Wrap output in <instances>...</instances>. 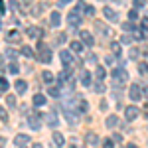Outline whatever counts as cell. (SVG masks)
I'll use <instances>...</instances> for the list:
<instances>
[{
    "label": "cell",
    "instance_id": "6da1fadb",
    "mask_svg": "<svg viewBox=\"0 0 148 148\" xmlns=\"http://www.w3.org/2000/svg\"><path fill=\"white\" fill-rule=\"evenodd\" d=\"M38 61H42V63L51 61V49L46 44H38Z\"/></svg>",
    "mask_w": 148,
    "mask_h": 148
},
{
    "label": "cell",
    "instance_id": "7a4b0ae2",
    "mask_svg": "<svg viewBox=\"0 0 148 148\" xmlns=\"http://www.w3.org/2000/svg\"><path fill=\"white\" fill-rule=\"evenodd\" d=\"M81 22H83V18H81V12L73 10V12H69V14H67V26H69V30H75V28H79Z\"/></svg>",
    "mask_w": 148,
    "mask_h": 148
},
{
    "label": "cell",
    "instance_id": "3957f363",
    "mask_svg": "<svg viewBox=\"0 0 148 148\" xmlns=\"http://www.w3.org/2000/svg\"><path fill=\"white\" fill-rule=\"evenodd\" d=\"M113 79H114V85L119 83V85H125L126 79H128V73H126V69L121 65V67L113 69Z\"/></svg>",
    "mask_w": 148,
    "mask_h": 148
},
{
    "label": "cell",
    "instance_id": "277c9868",
    "mask_svg": "<svg viewBox=\"0 0 148 148\" xmlns=\"http://www.w3.org/2000/svg\"><path fill=\"white\" fill-rule=\"evenodd\" d=\"M28 126H30L32 130L42 128V114H40V113H32L30 116H28Z\"/></svg>",
    "mask_w": 148,
    "mask_h": 148
},
{
    "label": "cell",
    "instance_id": "5b68a950",
    "mask_svg": "<svg viewBox=\"0 0 148 148\" xmlns=\"http://www.w3.org/2000/svg\"><path fill=\"white\" fill-rule=\"evenodd\" d=\"M128 97H130L132 101H140V99H142V91H140V85L132 83V85H130V89H128Z\"/></svg>",
    "mask_w": 148,
    "mask_h": 148
},
{
    "label": "cell",
    "instance_id": "8992f818",
    "mask_svg": "<svg viewBox=\"0 0 148 148\" xmlns=\"http://www.w3.org/2000/svg\"><path fill=\"white\" fill-rule=\"evenodd\" d=\"M138 111H140V109H138V107H134V105H130V107H126V111H125V116H126V121H134V119H136L138 114Z\"/></svg>",
    "mask_w": 148,
    "mask_h": 148
},
{
    "label": "cell",
    "instance_id": "52a82bcc",
    "mask_svg": "<svg viewBox=\"0 0 148 148\" xmlns=\"http://www.w3.org/2000/svg\"><path fill=\"white\" fill-rule=\"evenodd\" d=\"M103 16L109 20V22H119V16H116V12L113 8H109V6H105L103 8Z\"/></svg>",
    "mask_w": 148,
    "mask_h": 148
},
{
    "label": "cell",
    "instance_id": "ba28073f",
    "mask_svg": "<svg viewBox=\"0 0 148 148\" xmlns=\"http://www.w3.org/2000/svg\"><path fill=\"white\" fill-rule=\"evenodd\" d=\"M59 57H61V61H63V65H65V69H69V65L73 63V56H71V51H67V49H63V51L59 53Z\"/></svg>",
    "mask_w": 148,
    "mask_h": 148
},
{
    "label": "cell",
    "instance_id": "9c48e42d",
    "mask_svg": "<svg viewBox=\"0 0 148 148\" xmlns=\"http://www.w3.org/2000/svg\"><path fill=\"white\" fill-rule=\"evenodd\" d=\"M105 125H107V128H116V126L121 125V121H119L116 114H109L107 121H105Z\"/></svg>",
    "mask_w": 148,
    "mask_h": 148
},
{
    "label": "cell",
    "instance_id": "30bf717a",
    "mask_svg": "<svg viewBox=\"0 0 148 148\" xmlns=\"http://www.w3.org/2000/svg\"><path fill=\"white\" fill-rule=\"evenodd\" d=\"M26 36H28V38H44V32H42L40 28H36V26H30V28L26 30Z\"/></svg>",
    "mask_w": 148,
    "mask_h": 148
},
{
    "label": "cell",
    "instance_id": "8fae6325",
    "mask_svg": "<svg viewBox=\"0 0 148 148\" xmlns=\"http://www.w3.org/2000/svg\"><path fill=\"white\" fill-rule=\"evenodd\" d=\"M51 140H53V144H56L57 148H61L63 144H65V138H63V134H61V132H57V130L51 134Z\"/></svg>",
    "mask_w": 148,
    "mask_h": 148
},
{
    "label": "cell",
    "instance_id": "7c38bea8",
    "mask_svg": "<svg viewBox=\"0 0 148 148\" xmlns=\"http://www.w3.org/2000/svg\"><path fill=\"white\" fill-rule=\"evenodd\" d=\"M20 38H22V34H20L18 30H10V32H6V42H20Z\"/></svg>",
    "mask_w": 148,
    "mask_h": 148
},
{
    "label": "cell",
    "instance_id": "4fadbf2b",
    "mask_svg": "<svg viewBox=\"0 0 148 148\" xmlns=\"http://www.w3.org/2000/svg\"><path fill=\"white\" fill-rule=\"evenodd\" d=\"M28 142H30V136H28V134H18V136L14 138V144H16V146H22L24 148Z\"/></svg>",
    "mask_w": 148,
    "mask_h": 148
},
{
    "label": "cell",
    "instance_id": "5bb4252c",
    "mask_svg": "<svg viewBox=\"0 0 148 148\" xmlns=\"http://www.w3.org/2000/svg\"><path fill=\"white\" fill-rule=\"evenodd\" d=\"M79 34H81V42H83L85 46H89V47H91L93 44H95V40H93V36L89 34V32H79Z\"/></svg>",
    "mask_w": 148,
    "mask_h": 148
},
{
    "label": "cell",
    "instance_id": "9a60e30c",
    "mask_svg": "<svg viewBox=\"0 0 148 148\" xmlns=\"http://www.w3.org/2000/svg\"><path fill=\"white\" fill-rule=\"evenodd\" d=\"M49 24H51L53 28H57V26L61 24V14H59V12H51V14H49Z\"/></svg>",
    "mask_w": 148,
    "mask_h": 148
},
{
    "label": "cell",
    "instance_id": "2e32d148",
    "mask_svg": "<svg viewBox=\"0 0 148 148\" xmlns=\"http://www.w3.org/2000/svg\"><path fill=\"white\" fill-rule=\"evenodd\" d=\"M81 83H83L85 87H91L93 85V79H91V73H89V71H81Z\"/></svg>",
    "mask_w": 148,
    "mask_h": 148
},
{
    "label": "cell",
    "instance_id": "e0dca14e",
    "mask_svg": "<svg viewBox=\"0 0 148 148\" xmlns=\"http://www.w3.org/2000/svg\"><path fill=\"white\" fill-rule=\"evenodd\" d=\"M46 123H47V126H51V128L57 126V123H59V121H57V114L56 113H47L46 114Z\"/></svg>",
    "mask_w": 148,
    "mask_h": 148
},
{
    "label": "cell",
    "instance_id": "ac0fdd59",
    "mask_svg": "<svg viewBox=\"0 0 148 148\" xmlns=\"http://www.w3.org/2000/svg\"><path fill=\"white\" fill-rule=\"evenodd\" d=\"M85 142L91 144V146H95V144H99V136H97L95 132H87V134H85Z\"/></svg>",
    "mask_w": 148,
    "mask_h": 148
},
{
    "label": "cell",
    "instance_id": "d6986e66",
    "mask_svg": "<svg viewBox=\"0 0 148 148\" xmlns=\"http://www.w3.org/2000/svg\"><path fill=\"white\" fill-rule=\"evenodd\" d=\"M26 89H28V83H26L24 79H18V81H16V93H18V95L26 93Z\"/></svg>",
    "mask_w": 148,
    "mask_h": 148
},
{
    "label": "cell",
    "instance_id": "ffe728a7",
    "mask_svg": "<svg viewBox=\"0 0 148 148\" xmlns=\"http://www.w3.org/2000/svg\"><path fill=\"white\" fill-rule=\"evenodd\" d=\"M32 103H34L36 107H44V105H46V97H44V95H40V93H36L34 99H32Z\"/></svg>",
    "mask_w": 148,
    "mask_h": 148
},
{
    "label": "cell",
    "instance_id": "44dd1931",
    "mask_svg": "<svg viewBox=\"0 0 148 148\" xmlns=\"http://www.w3.org/2000/svg\"><path fill=\"white\" fill-rule=\"evenodd\" d=\"M87 109H89V103L77 97V113H87Z\"/></svg>",
    "mask_w": 148,
    "mask_h": 148
},
{
    "label": "cell",
    "instance_id": "7402d4cb",
    "mask_svg": "<svg viewBox=\"0 0 148 148\" xmlns=\"http://www.w3.org/2000/svg\"><path fill=\"white\" fill-rule=\"evenodd\" d=\"M95 30H99V32H101L103 36H107V38L111 36V30H109L105 24H101V22H95Z\"/></svg>",
    "mask_w": 148,
    "mask_h": 148
},
{
    "label": "cell",
    "instance_id": "603a6c76",
    "mask_svg": "<svg viewBox=\"0 0 148 148\" xmlns=\"http://www.w3.org/2000/svg\"><path fill=\"white\" fill-rule=\"evenodd\" d=\"M148 34L146 30H142V28H138V30H134V40H146Z\"/></svg>",
    "mask_w": 148,
    "mask_h": 148
},
{
    "label": "cell",
    "instance_id": "cb8c5ba5",
    "mask_svg": "<svg viewBox=\"0 0 148 148\" xmlns=\"http://www.w3.org/2000/svg\"><path fill=\"white\" fill-rule=\"evenodd\" d=\"M20 53H22L24 57H34V49L30 46H22V49H20Z\"/></svg>",
    "mask_w": 148,
    "mask_h": 148
},
{
    "label": "cell",
    "instance_id": "d4e9b609",
    "mask_svg": "<svg viewBox=\"0 0 148 148\" xmlns=\"http://www.w3.org/2000/svg\"><path fill=\"white\" fill-rule=\"evenodd\" d=\"M69 47H71V51L79 53L81 49H83V42H71V44H69Z\"/></svg>",
    "mask_w": 148,
    "mask_h": 148
},
{
    "label": "cell",
    "instance_id": "484cf974",
    "mask_svg": "<svg viewBox=\"0 0 148 148\" xmlns=\"http://www.w3.org/2000/svg\"><path fill=\"white\" fill-rule=\"evenodd\" d=\"M95 75H97V79L103 81L105 79V75H107V71H105V67H101V65H97V69H95Z\"/></svg>",
    "mask_w": 148,
    "mask_h": 148
},
{
    "label": "cell",
    "instance_id": "4316f807",
    "mask_svg": "<svg viewBox=\"0 0 148 148\" xmlns=\"http://www.w3.org/2000/svg\"><path fill=\"white\" fill-rule=\"evenodd\" d=\"M47 95H51V97H53V99H59V97H61V93H59V87H49V89H47Z\"/></svg>",
    "mask_w": 148,
    "mask_h": 148
},
{
    "label": "cell",
    "instance_id": "83f0119b",
    "mask_svg": "<svg viewBox=\"0 0 148 148\" xmlns=\"http://www.w3.org/2000/svg\"><path fill=\"white\" fill-rule=\"evenodd\" d=\"M46 6H47V2H44L42 6H32V16H40V14H42V10H44Z\"/></svg>",
    "mask_w": 148,
    "mask_h": 148
},
{
    "label": "cell",
    "instance_id": "f1b7e54d",
    "mask_svg": "<svg viewBox=\"0 0 148 148\" xmlns=\"http://www.w3.org/2000/svg\"><path fill=\"white\" fill-rule=\"evenodd\" d=\"M42 79L46 81V83H51L56 77H53V73H51V71H44V73H42Z\"/></svg>",
    "mask_w": 148,
    "mask_h": 148
},
{
    "label": "cell",
    "instance_id": "f546056e",
    "mask_svg": "<svg viewBox=\"0 0 148 148\" xmlns=\"http://www.w3.org/2000/svg\"><path fill=\"white\" fill-rule=\"evenodd\" d=\"M138 71L146 77V81H148V63H138Z\"/></svg>",
    "mask_w": 148,
    "mask_h": 148
},
{
    "label": "cell",
    "instance_id": "4dcf8cb0",
    "mask_svg": "<svg viewBox=\"0 0 148 148\" xmlns=\"http://www.w3.org/2000/svg\"><path fill=\"white\" fill-rule=\"evenodd\" d=\"M10 8L16 12V14H20V12H22V8H20V2H18V0H10Z\"/></svg>",
    "mask_w": 148,
    "mask_h": 148
},
{
    "label": "cell",
    "instance_id": "1f68e13d",
    "mask_svg": "<svg viewBox=\"0 0 148 148\" xmlns=\"http://www.w3.org/2000/svg\"><path fill=\"white\" fill-rule=\"evenodd\" d=\"M93 89H95V93H99V95L105 93V85H103V81H97V83L93 85Z\"/></svg>",
    "mask_w": 148,
    "mask_h": 148
},
{
    "label": "cell",
    "instance_id": "d6a6232c",
    "mask_svg": "<svg viewBox=\"0 0 148 148\" xmlns=\"http://www.w3.org/2000/svg\"><path fill=\"white\" fill-rule=\"evenodd\" d=\"M6 105H8L10 109H14V107H16V97H14V95H6Z\"/></svg>",
    "mask_w": 148,
    "mask_h": 148
},
{
    "label": "cell",
    "instance_id": "836d02e7",
    "mask_svg": "<svg viewBox=\"0 0 148 148\" xmlns=\"http://www.w3.org/2000/svg\"><path fill=\"white\" fill-rule=\"evenodd\" d=\"M8 87H10V83H8V81H6V79H0V91L6 93V91H8Z\"/></svg>",
    "mask_w": 148,
    "mask_h": 148
},
{
    "label": "cell",
    "instance_id": "e575fe53",
    "mask_svg": "<svg viewBox=\"0 0 148 148\" xmlns=\"http://www.w3.org/2000/svg\"><path fill=\"white\" fill-rule=\"evenodd\" d=\"M20 51H16V49H6V57H10V59H16Z\"/></svg>",
    "mask_w": 148,
    "mask_h": 148
},
{
    "label": "cell",
    "instance_id": "d590c367",
    "mask_svg": "<svg viewBox=\"0 0 148 148\" xmlns=\"http://www.w3.org/2000/svg\"><path fill=\"white\" fill-rule=\"evenodd\" d=\"M113 142H114L113 138H105V140H103V148H113L114 146Z\"/></svg>",
    "mask_w": 148,
    "mask_h": 148
},
{
    "label": "cell",
    "instance_id": "8d00e7d4",
    "mask_svg": "<svg viewBox=\"0 0 148 148\" xmlns=\"http://www.w3.org/2000/svg\"><path fill=\"white\" fill-rule=\"evenodd\" d=\"M128 20H130V22H136V20H138L136 10H130V12H128Z\"/></svg>",
    "mask_w": 148,
    "mask_h": 148
},
{
    "label": "cell",
    "instance_id": "74e56055",
    "mask_svg": "<svg viewBox=\"0 0 148 148\" xmlns=\"http://www.w3.org/2000/svg\"><path fill=\"white\" fill-rule=\"evenodd\" d=\"M111 47H113V53H114V56H121V44H116V42H114Z\"/></svg>",
    "mask_w": 148,
    "mask_h": 148
},
{
    "label": "cell",
    "instance_id": "f35d334b",
    "mask_svg": "<svg viewBox=\"0 0 148 148\" xmlns=\"http://www.w3.org/2000/svg\"><path fill=\"white\" fill-rule=\"evenodd\" d=\"M8 71H10V73H14V75H16V73H18V71H20V67H18V65H16V63H12L10 67H8Z\"/></svg>",
    "mask_w": 148,
    "mask_h": 148
},
{
    "label": "cell",
    "instance_id": "ab89813d",
    "mask_svg": "<svg viewBox=\"0 0 148 148\" xmlns=\"http://www.w3.org/2000/svg\"><path fill=\"white\" fill-rule=\"evenodd\" d=\"M0 121H4V123L8 121V114H6V111H4L2 107H0Z\"/></svg>",
    "mask_w": 148,
    "mask_h": 148
},
{
    "label": "cell",
    "instance_id": "60d3db41",
    "mask_svg": "<svg viewBox=\"0 0 148 148\" xmlns=\"http://www.w3.org/2000/svg\"><path fill=\"white\" fill-rule=\"evenodd\" d=\"M85 59H87V61H91V63H95V61H97V56H95V53H87Z\"/></svg>",
    "mask_w": 148,
    "mask_h": 148
},
{
    "label": "cell",
    "instance_id": "b9f144b4",
    "mask_svg": "<svg viewBox=\"0 0 148 148\" xmlns=\"http://www.w3.org/2000/svg\"><path fill=\"white\" fill-rule=\"evenodd\" d=\"M140 28L148 32V16H146V18H142V22H140Z\"/></svg>",
    "mask_w": 148,
    "mask_h": 148
},
{
    "label": "cell",
    "instance_id": "7bdbcfd3",
    "mask_svg": "<svg viewBox=\"0 0 148 148\" xmlns=\"http://www.w3.org/2000/svg\"><path fill=\"white\" fill-rule=\"evenodd\" d=\"M123 28H125L126 32H130V30H134V22H126L125 26H123Z\"/></svg>",
    "mask_w": 148,
    "mask_h": 148
},
{
    "label": "cell",
    "instance_id": "ee69618b",
    "mask_svg": "<svg viewBox=\"0 0 148 148\" xmlns=\"http://www.w3.org/2000/svg\"><path fill=\"white\" fill-rule=\"evenodd\" d=\"M85 14H87V16H93V14H95V8H93V6H85Z\"/></svg>",
    "mask_w": 148,
    "mask_h": 148
},
{
    "label": "cell",
    "instance_id": "f6af8a7d",
    "mask_svg": "<svg viewBox=\"0 0 148 148\" xmlns=\"http://www.w3.org/2000/svg\"><path fill=\"white\" fill-rule=\"evenodd\" d=\"M65 40H67V36H65V34H59V36H57V44H63Z\"/></svg>",
    "mask_w": 148,
    "mask_h": 148
},
{
    "label": "cell",
    "instance_id": "bcb514c9",
    "mask_svg": "<svg viewBox=\"0 0 148 148\" xmlns=\"http://www.w3.org/2000/svg\"><path fill=\"white\" fill-rule=\"evenodd\" d=\"M144 4H146V0H134V6H136V8H142Z\"/></svg>",
    "mask_w": 148,
    "mask_h": 148
},
{
    "label": "cell",
    "instance_id": "7dc6e473",
    "mask_svg": "<svg viewBox=\"0 0 148 148\" xmlns=\"http://www.w3.org/2000/svg\"><path fill=\"white\" fill-rule=\"evenodd\" d=\"M138 53H140L138 49H130V59H136V57H138Z\"/></svg>",
    "mask_w": 148,
    "mask_h": 148
},
{
    "label": "cell",
    "instance_id": "c3c4849f",
    "mask_svg": "<svg viewBox=\"0 0 148 148\" xmlns=\"http://www.w3.org/2000/svg\"><path fill=\"white\" fill-rule=\"evenodd\" d=\"M130 42H132L130 36H123V44H130Z\"/></svg>",
    "mask_w": 148,
    "mask_h": 148
},
{
    "label": "cell",
    "instance_id": "681fc988",
    "mask_svg": "<svg viewBox=\"0 0 148 148\" xmlns=\"http://www.w3.org/2000/svg\"><path fill=\"white\" fill-rule=\"evenodd\" d=\"M0 12H6V4H4V0H0Z\"/></svg>",
    "mask_w": 148,
    "mask_h": 148
},
{
    "label": "cell",
    "instance_id": "f907efd6",
    "mask_svg": "<svg viewBox=\"0 0 148 148\" xmlns=\"http://www.w3.org/2000/svg\"><path fill=\"white\" fill-rule=\"evenodd\" d=\"M113 140H114V142H121V140H123V136H121V134H114Z\"/></svg>",
    "mask_w": 148,
    "mask_h": 148
},
{
    "label": "cell",
    "instance_id": "816d5d0a",
    "mask_svg": "<svg viewBox=\"0 0 148 148\" xmlns=\"http://www.w3.org/2000/svg\"><path fill=\"white\" fill-rule=\"evenodd\" d=\"M4 146H6V138L0 136V148H4Z\"/></svg>",
    "mask_w": 148,
    "mask_h": 148
},
{
    "label": "cell",
    "instance_id": "f5cc1de1",
    "mask_svg": "<svg viewBox=\"0 0 148 148\" xmlns=\"http://www.w3.org/2000/svg\"><path fill=\"white\" fill-rule=\"evenodd\" d=\"M24 4H26V6H32V2H34V0H22Z\"/></svg>",
    "mask_w": 148,
    "mask_h": 148
},
{
    "label": "cell",
    "instance_id": "db71d44e",
    "mask_svg": "<svg viewBox=\"0 0 148 148\" xmlns=\"http://www.w3.org/2000/svg\"><path fill=\"white\" fill-rule=\"evenodd\" d=\"M144 116H146V119H148V103H146V105H144Z\"/></svg>",
    "mask_w": 148,
    "mask_h": 148
},
{
    "label": "cell",
    "instance_id": "11a10c76",
    "mask_svg": "<svg viewBox=\"0 0 148 148\" xmlns=\"http://www.w3.org/2000/svg\"><path fill=\"white\" fill-rule=\"evenodd\" d=\"M67 2H71V0H59V6H63V4H67Z\"/></svg>",
    "mask_w": 148,
    "mask_h": 148
},
{
    "label": "cell",
    "instance_id": "9f6ffc18",
    "mask_svg": "<svg viewBox=\"0 0 148 148\" xmlns=\"http://www.w3.org/2000/svg\"><path fill=\"white\" fill-rule=\"evenodd\" d=\"M32 148H44V146H42L40 142H36V144H34V146H32Z\"/></svg>",
    "mask_w": 148,
    "mask_h": 148
},
{
    "label": "cell",
    "instance_id": "6f0895ef",
    "mask_svg": "<svg viewBox=\"0 0 148 148\" xmlns=\"http://www.w3.org/2000/svg\"><path fill=\"white\" fill-rule=\"evenodd\" d=\"M128 148H138L136 144H132V142H130V144H128Z\"/></svg>",
    "mask_w": 148,
    "mask_h": 148
},
{
    "label": "cell",
    "instance_id": "680465c9",
    "mask_svg": "<svg viewBox=\"0 0 148 148\" xmlns=\"http://www.w3.org/2000/svg\"><path fill=\"white\" fill-rule=\"evenodd\" d=\"M18 148H22V146H18Z\"/></svg>",
    "mask_w": 148,
    "mask_h": 148
}]
</instances>
